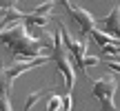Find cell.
I'll list each match as a JSON object with an SVG mask.
<instances>
[{
  "label": "cell",
  "instance_id": "cell-1",
  "mask_svg": "<svg viewBox=\"0 0 120 111\" xmlns=\"http://www.w3.org/2000/svg\"><path fill=\"white\" fill-rule=\"evenodd\" d=\"M0 44L9 49L13 60H31L38 56H51L53 49V36L51 40H40L31 36L29 25L25 20H13L0 31Z\"/></svg>",
  "mask_w": 120,
  "mask_h": 111
},
{
  "label": "cell",
  "instance_id": "cell-2",
  "mask_svg": "<svg viewBox=\"0 0 120 111\" xmlns=\"http://www.w3.org/2000/svg\"><path fill=\"white\" fill-rule=\"evenodd\" d=\"M51 58H53V62H56L58 71L62 73V78H64L67 91H73V87H76V67H73V62H71V53H69V49L64 47V42H62L60 31H56V33H53Z\"/></svg>",
  "mask_w": 120,
  "mask_h": 111
},
{
  "label": "cell",
  "instance_id": "cell-3",
  "mask_svg": "<svg viewBox=\"0 0 120 111\" xmlns=\"http://www.w3.org/2000/svg\"><path fill=\"white\" fill-rule=\"evenodd\" d=\"M116 89H118V80L111 76V73H105V76H100L98 80H94V96L100 100V104H102L105 111H116L118 109L116 100H113Z\"/></svg>",
  "mask_w": 120,
  "mask_h": 111
},
{
  "label": "cell",
  "instance_id": "cell-4",
  "mask_svg": "<svg viewBox=\"0 0 120 111\" xmlns=\"http://www.w3.org/2000/svg\"><path fill=\"white\" fill-rule=\"evenodd\" d=\"M58 31H60V36H62V42H64V47L69 49V53H71V58H73V62H76V67L82 71V76H87V67H85L87 36H80V40L71 38V33L67 31V27H64L62 22H58Z\"/></svg>",
  "mask_w": 120,
  "mask_h": 111
},
{
  "label": "cell",
  "instance_id": "cell-5",
  "mask_svg": "<svg viewBox=\"0 0 120 111\" xmlns=\"http://www.w3.org/2000/svg\"><path fill=\"white\" fill-rule=\"evenodd\" d=\"M67 13L73 18V22L80 25V31H82L80 36H89V31L98 25V18H96L91 11H87L85 7H76V4H71V9H69Z\"/></svg>",
  "mask_w": 120,
  "mask_h": 111
},
{
  "label": "cell",
  "instance_id": "cell-6",
  "mask_svg": "<svg viewBox=\"0 0 120 111\" xmlns=\"http://www.w3.org/2000/svg\"><path fill=\"white\" fill-rule=\"evenodd\" d=\"M100 25L105 27V31H109L111 36H116V38H120V0L116 2V7L111 9V13L105 18H100Z\"/></svg>",
  "mask_w": 120,
  "mask_h": 111
},
{
  "label": "cell",
  "instance_id": "cell-7",
  "mask_svg": "<svg viewBox=\"0 0 120 111\" xmlns=\"http://www.w3.org/2000/svg\"><path fill=\"white\" fill-rule=\"evenodd\" d=\"M89 36L100 44V47H107V44H113V42H118V40H120V38H116V36H111L109 31H100V29H96V27L89 31Z\"/></svg>",
  "mask_w": 120,
  "mask_h": 111
},
{
  "label": "cell",
  "instance_id": "cell-8",
  "mask_svg": "<svg viewBox=\"0 0 120 111\" xmlns=\"http://www.w3.org/2000/svg\"><path fill=\"white\" fill-rule=\"evenodd\" d=\"M49 20H51V16H40V13H36V11H31V13L25 16V22L29 27H45Z\"/></svg>",
  "mask_w": 120,
  "mask_h": 111
},
{
  "label": "cell",
  "instance_id": "cell-9",
  "mask_svg": "<svg viewBox=\"0 0 120 111\" xmlns=\"http://www.w3.org/2000/svg\"><path fill=\"white\" fill-rule=\"evenodd\" d=\"M49 93V89H38V91H34V93L29 96V98H27V104H25V111H29V109H34V104L38 102L40 98H42V96H47Z\"/></svg>",
  "mask_w": 120,
  "mask_h": 111
},
{
  "label": "cell",
  "instance_id": "cell-10",
  "mask_svg": "<svg viewBox=\"0 0 120 111\" xmlns=\"http://www.w3.org/2000/svg\"><path fill=\"white\" fill-rule=\"evenodd\" d=\"M45 109H47V111H60V109H62V98H60V93H51V98L47 100Z\"/></svg>",
  "mask_w": 120,
  "mask_h": 111
},
{
  "label": "cell",
  "instance_id": "cell-11",
  "mask_svg": "<svg viewBox=\"0 0 120 111\" xmlns=\"http://www.w3.org/2000/svg\"><path fill=\"white\" fill-rule=\"evenodd\" d=\"M53 7H56V0H47V2L38 4L34 11H36V13H40V16H51V9H53Z\"/></svg>",
  "mask_w": 120,
  "mask_h": 111
},
{
  "label": "cell",
  "instance_id": "cell-12",
  "mask_svg": "<svg viewBox=\"0 0 120 111\" xmlns=\"http://www.w3.org/2000/svg\"><path fill=\"white\" fill-rule=\"evenodd\" d=\"M62 109L71 111L73 109V100H71V91H67V96H62Z\"/></svg>",
  "mask_w": 120,
  "mask_h": 111
},
{
  "label": "cell",
  "instance_id": "cell-13",
  "mask_svg": "<svg viewBox=\"0 0 120 111\" xmlns=\"http://www.w3.org/2000/svg\"><path fill=\"white\" fill-rule=\"evenodd\" d=\"M98 62H100L98 56H91L89 51H87V56H85V67H91V64H98Z\"/></svg>",
  "mask_w": 120,
  "mask_h": 111
},
{
  "label": "cell",
  "instance_id": "cell-14",
  "mask_svg": "<svg viewBox=\"0 0 120 111\" xmlns=\"http://www.w3.org/2000/svg\"><path fill=\"white\" fill-rule=\"evenodd\" d=\"M107 67L111 69V71H116L120 76V60H107Z\"/></svg>",
  "mask_w": 120,
  "mask_h": 111
},
{
  "label": "cell",
  "instance_id": "cell-15",
  "mask_svg": "<svg viewBox=\"0 0 120 111\" xmlns=\"http://www.w3.org/2000/svg\"><path fill=\"white\" fill-rule=\"evenodd\" d=\"M16 2H18V0H0V11H4V9H11V7H16Z\"/></svg>",
  "mask_w": 120,
  "mask_h": 111
},
{
  "label": "cell",
  "instance_id": "cell-16",
  "mask_svg": "<svg viewBox=\"0 0 120 111\" xmlns=\"http://www.w3.org/2000/svg\"><path fill=\"white\" fill-rule=\"evenodd\" d=\"M58 2L64 7V11H69V9H71V2H69V0H58Z\"/></svg>",
  "mask_w": 120,
  "mask_h": 111
},
{
  "label": "cell",
  "instance_id": "cell-17",
  "mask_svg": "<svg viewBox=\"0 0 120 111\" xmlns=\"http://www.w3.org/2000/svg\"><path fill=\"white\" fill-rule=\"evenodd\" d=\"M2 16H4V11H0V18H2Z\"/></svg>",
  "mask_w": 120,
  "mask_h": 111
}]
</instances>
